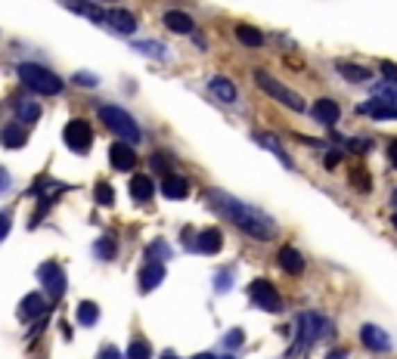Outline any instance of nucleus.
I'll list each match as a JSON object with an SVG mask.
<instances>
[{"instance_id":"obj_36","label":"nucleus","mask_w":397,"mask_h":359,"mask_svg":"<svg viewBox=\"0 0 397 359\" xmlns=\"http://www.w3.org/2000/svg\"><path fill=\"white\" fill-rule=\"evenodd\" d=\"M242 341H246V331H242V329H233L227 338H223V347H239Z\"/></svg>"},{"instance_id":"obj_38","label":"nucleus","mask_w":397,"mask_h":359,"mask_svg":"<svg viewBox=\"0 0 397 359\" xmlns=\"http://www.w3.org/2000/svg\"><path fill=\"white\" fill-rule=\"evenodd\" d=\"M152 168H155V170H168L171 168L168 152H155V155H152Z\"/></svg>"},{"instance_id":"obj_50","label":"nucleus","mask_w":397,"mask_h":359,"mask_svg":"<svg viewBox=\"0 0 397 359\" xmlns=\"http://www.w3.org/2000/svg\"><path fill=\"white\" fill-rule=\"evenodd\" d=\"M391 223H394V226H397V214H394V217H391Z\"/></svg>"},{"instance_id":"obj_22","label":"nucleus","mask_w":397,"mask_h":359,"mask_svg":"<svg viewBox=\"0 0 397 359\" xmlns=\"http://www.w3.org/2000/svg\"><path fill=\"white\" fill-rule=\"evenodd\" d=\"M130 195H134L137 202H152V195H155V183H152V177L137 174L134 180H130Z\"/></svg>"},{"instance_id":"obj_51","label":"nucleus","mask_w":397,"mask_h":359,"mask_svg":"<svg viewBox=\"0 0 397 359\" xmlns=\"http://www.w3.org/2000/svg\"><path fill=\"white\" fill-rule=\"evenodd\" d=\"M223 359H236V356H223Z\"/></svg>"},{"instance_id":"obj_20","label":"nucleus","mask_w":397,"mask_h":359,"mask_svg":"<svg viewBox=\"0 0 397 359\" xmlns=\"http://www.w3.org/2000/svg\"><path fill=\"white\" fill-rule=\"evenodd\" d=\"M335 71L350 84H369L373 81V71L363 69V65H354V62H335Z\"/></svg>"},{"instance_id":"obj_40","label":"nucleus","mask_w":397,"mask_h":359,"mask_svg":"<svg viewBox=\"0 0 397 359\" xmlns=\"http://www.w3.org/2000/svg\"><path fill=\"white\" fill-rule=\"evenodd\" d=\"M96 359H124V356H121V350H118V347H112V344H105V347L96 353Z\"/></svg>"},{"instance_id":"obj_37","label":"nucleus","mask_w":397,"mask_h":359,"mask_svg":"<svg viewBox=\"0 0 397 359\" xmlns=\"http://www.w3.org/2000/svg\"><path fill=\"white\" fill-rule=\"evenodd\" d=\"M75 84H78V87H96V75H90V71H78V75H75Z\"/></svg>"},{"instance_id":"obj_48","label":"nucleus","mask_w":397,"mask_h":359,"mask_svg":"<svg viewBox=\"0 0 397 359\" xmlns=\"http://www.w3.org/2000/svg\"><path fill=\"white\" fill-rule=\"evenodd\" d=\"M162 359H180V356H174V353H162Z\"/></svg>"},{"instance_id":"obj_46","label":"nucleus","mask_w":397,"mask_h":359,"mask_svg":"<svg viewBox=\"0 0 397 359\" xmlns=\"http://www.w3.org/2000/svg\"><path fill=\"white\" fill-rule=\"evenodd\" d=\"M326 359H348V353H345V350H332Z\"/></svg>"},{"instance_id":"obj_2","label":"nucleus","mask_w":397,"mask_h":359,"mask_svg":"<svg viewBox=\"0 0 397 359\" xmlns=\"http://www.w3.org/2000/svg\"><path fill=\"white\" fill-rule=\"evenodd\" d=\"M99 118L103 124L112 130L115 137H121V143H140L143 139V130L121 105H99Z\"/></svg>"},{"instance_id":"obj_39","label":"nucleus","mask_w":397,"mask_h":359,"mask_svg":"<svg viewBox=\"0 0 397 359\" xmlns=\"http://www.w3.org/2000/svg\"><path fill=\"white\" fill-rule=\"evenodd\" d=\"M230 285H233V282H230V270H221L214 276V288L217 291H230Z\"/></svg>"},{"instance_id":"obj_8","label":"nucleus","mask_w":397,"mask_h":359,"mask_svg":"<svg viewBox=\"0 0 397 359\" xmlns=\"http://www.w3.org/2000/svg\"><path fill=\"white\" fill-rule=\"evenodd\" d=\"M94 22L109 25V28H112V31H118V35H134V31H137V19H134V12L118 10V6H112V10H96V12H94Z\"/></svg>"},{"instance_id":"obj_18","label":"nucleus","mask_w":397,"mask_h":359,"mask_svg":"<svg viewBox=\"0 0 397 359\" xmlns=\"http://www.w3.org/2000/svg\"><path fill=\"white\" fill-rule=\"evenodd\" d=\"M62 189H65L62 183H56V180H47V177H44V180H37V183L31 186V192H35V195L41 198V208H44V211L50 208V204H53V198H56Z\"/></svg>"},{"instance_id":"obj_23","label":"nucleus","mask_w":397,"mask_h":359,"mask_svg":"<svg viewBox=\"0 0 397 359\" xmlns=\"http://www.w3.org/2000/svg\"><path fill=\"white\" fill-rule=\"evenodd\" d=\"M162 279H164V267H162V263H146V267L140 270V288L143 291L158 288V285H162Z\"/></svg>"},{"instance_id":"obj_31","label":"nucleus","mask_w":397,"mask_h":359,"mask_svg":"<svg viewBox=\"0 0 397 359\" xmlns=\"http://www.w3.org/2000/svg\"><path fill=\"white\" fill-rule=\"evenodd\" d=\"M134 50L137 53H146L149 59H168V50H164L162 44H155V41H137Z\"/></svg>"},{"instance_id":"obj_47","label":"nucleus","mask_w":397,"mask_h":359,"mask_svg":"<svg viewBox=\"0 0 397 359\" xmlns=\"http://www.w3.org/2000/svg\"><path fill=\"white\" fill-rule=\"evenodd\" d=\"M193 359H217V356H211V353H198V356H193Z\"/></svg>"},{"instance_id":"obj_29","label":"nucleus","mask_w":397,"mask_h":359,"mask_svg":"<svg viewBox=\"0 0 397 359\" xmlns=\"http://www.w3.org/2000/svg\"><path fill=\"white\" fill-rule=\"evenodd\" d=\"M236 37H239L246 46H261L264 44V35L257 28H251V25H236Z\"/></svg>"},{"instance_id":"obj_25","label":"nucleus","mask_w":397,"mask_h":359,"mask_svg":"<svg viewBox=\"0 0 397 359\" xmlns=\"http://www.w3.org/2000/svg\"><path fill=\"white\" fill-rule=\"evenodd\" d=\"M255 143H257V146H264V149H270L276 158H280L282 164H286V168H292V158L286 155V149L280 146V139H276V137H270V134H255Z\"/></svg>"},{"instance_id":"obj_35","label":"nucleus","mask_w":397,"mask_h":359,"mask_svg":"<svg viewBox=\"0 0 397 359\" xmlns=\"http://www.w3.org/2000/svg\"><path fill=\"white\" fill-rule=\"evenodd\" d=\"M350 186H354V189H360V192H369V174L363 168H357L354 174H350Z\"/></svg>"},{"instance_id":"obj_6","label":"nucleus","mask_w":397,"mask_h":359,"mask_svg":"<svg viewBox=\"0 0 397 359\" xmlns=\"http://www.w3.org/2000/svg\"><path fill=\"white\" fill-rule=\"evenodd\" d=\"M301 344H316V341H323V338H329L335 331V325H332V319L329 316H323V313H301Z\"/></svg>"},{"instance_id":"obj_10","label":"nucleus","mask_w":397,"mask_h":359,"mask_svg":"<svg viewBox=\"0 0 397 359\" xmlns=\"http://www.w3.org/2000/svg\"><path fill=\"white\" fill-rule=\"evenodd\" d=\"M223 245V236L221 229H202L198 236L189 238V248L196 251V254H217Z\"/></svg>"},{"instance_id":"obj_12","label":"nucleus","mask_w":397,"mask_h":359,"mask_svg":"<svg viewBox=\"0 0 397 359\" xmlns=\"http://www.w3.org/2000/svg\"><path fill=\"white\" fill-rule=\"evenodd\" d=\"M360 341L366 344L369 350H375V353H385V350L391 347V338H388L385 329H379V325H363V329H360Z\"/></svg>"},{"instance_id":"obj_7","label":"nucleus","mask_w":397,"mask_h":359,"mask_svg":"<svg viewBox=\"0 0 397 359\" xmlns=\"http://www.w3.org/2000/svg\"><path fill=\"white\" fill-rule=\"evenodd\" d=\"M62 139H65V146H69L71 152L84 155V152L94 146V130H90V124L84 121V118H71V121L65 124V130H62Z\"/></svg>"},{"instance_id":"obj_4","label":"nucleus","mask_w":397,"mask_h":359,"mask_svg":"<svg viewBox=\"0 0 397 359\" xmlns=\"http://www.w3.org/2000/svg\"><path fill=\"white\" fill-rule=\"evenodd\" d=\"M255 84H257V87H261L264 93H267V96H273L276 103H282L286 109L298 112V115H301V112H307V103H304V99L298 96L292 87H286V84H280L273 75H267V71L257 69V71H255Z\"/></svg>"},{"instance_id":"obj_26","label":"nucleus","mask_w":397,"mask_h":359,"mask_svg":"<svg viewBox=\"0 0 397 359\" xmlns=\"http://www.w3.org/2000/svg\"><path fill=\"white\" fill-rule=\"evenodd\" d=\"M373 99H379V103H385V105H391V109H397V81L375 84V87H373Z\"/></svg>"},{"instance_id":"obj_15","label":"nucleus","mask_w":397,"mask_h":359,"mask_svg":"<svg viewBox=\"0 0 397 359\" xmlns=\"http://www.w3.org/2000/svg\"><path fill=\"white\" fill-rule=\"evenodd\" d=\"M310 115H314L320 124H326V128H329V124L339 121L341 109H339V103H335V99H316V103L310 105Z\"/></svg>"},{"instance_id":"obj_33","label":"nucleus","mask_w":397,"mask_h":359,"mask_svg":"<svg viewBox=\"0 0 397 359\" xmlns=\"http://www.w3.org/2000/svg\"><path fill=\"white\" fill-rule=\"evenodd\" d=\"M94 251H96L99 261H112V257H115V242L105 236V238H99V242L94 245Z\"/></svg>"},{"instance_id":"obj_43","label":"nucleus","mask_w":397,"mask_h":359,"mask_svg":"<svg viewBox=\"0 0 397 359\" xmlns=\"http://www.w3.org/2000/svg\"><path fill=\"white\" fill-rule=\"evenodd\" d=\"M339 161H341V152H326V168L329 170H332Z\"/></svg>"},{"instance_id":"obj_19","label":"nucleus","mask_w":397,"mask_h":359,"mask_svg":"<svg viewBox=\"0 0 397 359\" xmlns=\"http://www.w3.org/2000/svg\"><path fill=\"white\" fill-rule=\"evenodd\" d=\"M50 310V304H47V295H28L22 301V307H19V316L22 319H37V316H44Z\"/></svg>"},{"instance_id":"obj_17","label":"nucleus","mask_w":397,"mask_h":359,"mask_svg":"<svg viewBox=\"0 0 397 359\" xmlns=\"http://www.w3.org/2000/svg\"><path fill=\"white\" fill-rule=\"evenodd\" d=\"M208 90L214 93L217 99H221V103H236V96H239V93H236V84L230 81V78H223V75H214V78H208Z\"/></svg>"},{"instance_id":"obj_32","label":"nucleus","mask_w":397,"mask_h":359,"mask_svg":"<svg viewBox=\"0 0 397 359\" xmlns=\"http://www.w3.org/2000/svg\"><path fill=\"white\" fill-rule=\"evenodd\" d=\"M96 319H99V307L94 301H84L81 307H78V322L81 325H94Z\"/></svg>"},{"instance_id":"obj_28","label":"nucleus","mask_w":397,"mask_h":359,"mask_svg":"<svg viewBox=\"0 0 397 359\" xmlns=\"http://www.w3.org/2000/svg\"><path fill=\"white\" fill-rule=\"evenodd\" d=\"M171 257V248H168V242H162V238H155V242L146 248V263H162V261H168Z\"/></svg>"},{"instance_id":"obj_27","label":"nucleus","mask_w":397,"mask_h":359,"mask_svg":"<svg viewBox=\"0 0 397 359\" xmlns=\"http://www.w3.org/2000/svg\"><path fill=\"white\" fill-rule=\"evenodd\" d=\"M16 118L22 124H35L37 118H41V105L28 103V99H19V103H16Z\"/></svg>"},{"instance_id":"obj_41","label":"nucleus","mask_w":397,"mask_h":359,"mask_svg":"<svg viewBox=\"0 0 397 359\" xmlns=\"http://www.w3.org/2000/svg\"><path fill=\"white\" fill-rule=\"evenodd\" d=\"M10 229H12V220H10V214H0V242H3V238L10 236Z\"/></svg>"},{"instance_id":"obj_16","label":"nucleus","mask_w":397,"mask_h":359,"mask_svg":"<svg viewBox=\"0 0 397 359\" xmlns=\"http://www.w3.org/2000/svg\"><path fill=\"white\" fill-rule=\"evenodd\" d=\"M25 143H28V130H25L22 124H3V128H0V146H6V149H22Z\"/></svg>"},{"instance_id":"obj_3","label":"nucleus","mask_w":397,"mask_h":359,"mask_svg":"<svg viewBox=\"0 0 397 359\" xmlns=\"http://www.w3.org/2000/svg\"><path fill=\"white\" fill-rule=\"evenodd\" d=\"M19 81H22L28 90L44 93V96H56V93H62V78L53 75V71L44 69V65H35V62L19 65Z\"/></svg>"},{"instance_id":"obj_14","label":"nucleus","mask_w":397,"mask_h":359,"mask_svg":"<svg viewBox=\"0 0 397 359\" xmlns=\"http://www.w3.org/2000/svg\"><path fill=\"white\" fill-rule=\"evenodd\" d=\"M357 115L375 118V121H397V109H391V105H385V103H379V99L360 103V105H357Z\"/></svg>"},{"instance_id":"obj_34","label":"nucleus","mask_w":397,"mask_h":359,"mask_svg":"<svg viewBox=\"0 0 397 359\" xmlns=\"http://www.w3.org/2000/svg\"><path fill=\"white\" fill-rule=\"evenodd\" d=\"M152 356V350H149V344L146 341H130V347H128V359H149Z\"/></svg>"},{"instance_id":"obj_44","label":"nucleus","mask_w":397,"mask_h":359,"mask_svg":"<svg viewBox=\"0 0 397 359\" xmlns=\"http://www.w3.org/2000/svg\"><path fill=\"white\" fill-rule=\"evenodd\" d=\"M388 161H391V168H397V139L388 143Z\"/></svg>"},{"instance_id":"obj_9","label":"nucleus","mask_w":397,"mask_h":359,"mask_svg":"<svg viewBox=\"0 0 397 359\" xmlns=\"http://www.w3.org/2000/svg\"><path fill=\"white\" fill-rule=\"evenodd\" d=\"M37 279H41V285H44V291H47L50 301H56V297L65 295V272H62V267H59L56 261L41 263V270H37Z\"/></svg>"},{"instance_id":"obj_21","label":"nucleus","mask_w":397,"mask_h":359,"mask_svg":"<svg viewBox=\"0 0 397 359\" xmlns=\"http://www.w3.org/2000/svg\"><path fill=\"white\" fill-rule=\"evenodd\" d=\"M164 25H168V31H174V35H189V31H193V19L180 10L164 12Z\"/></svg>"},{"instance_id":"obj_49","label":"nucleus","mask_w":397,"mask_h":359,"mask_svg":"<svg viewBox=\"0 0 397 359\" xmlns=\"http://www.w3.org/2000/svg\"><path fill=\"white\" fill-rule=\"evenodd\" d=\"M391 204H397V189L391 192Z\"/></svg>"},{"instance_id":"obj_11","label":"nucleus","mask_w":397,"mask_h":359,"mask_svg":"<svg viewBox=\"0 0 397 359\" xmlns=\"http://www.w3.org/2000/svg\"><path fill=\"white\" fill-rule=\"evenodd\" d=\"M109 164L115 170H134V164H137V152L130 149V143H112L109 146Z\"/></svg>"},{"instance_id":"obj_45","label":"nucleus","mask_w":397,"mask_h":359,"mask_svg":"<svg viewBox=\"0 0 397 359\" xmlns=\"http://www.w3.org/2000/svg\"><path fill=\"white\" fill-rule=\"evenodd\" d=\"M382 71H385L391 81H397V65H391V62H382Z\"/></svg>"},{"instance_id":"obj_30","label":"nucleus","mask_w":397,"mask_h":359,"mask_svg":"<svg viewBox=\"0 0 397 359\" xmlns=\"http://www.w3.org/2000/svg\"><path fill=\"white\" fill-rule=\"evenodd\" d=\"M94 198H96L99 208H112V204H115V189H112L109 183H96L94 186Z\"/></svg>"},{"instance_id":"obj_42","label":"nucleus","mask_w":397,"mask_h":359,"mask_svg":"<svg viewBox=\"0 0 397 359\" xmlns=\"http://www.w3.org/2000/svg\"><path fill=\"white\" fill-rule=\"evenodd\" d=\"M10 186H12L10 170H6V168H0V195H3V192H10Z\"/></svg>"},{"instance_id":"obj_13","label":"nucleus","mask_w":397,"mask_h":359,"mask_svg":"<svg viewBox=\"0 0 397 359\" xmlns=\"http://www.w3.org/2000/svg\"><path fill=\"white\" fill-rule=\"evenodd\" d=\"M162 195L171 198V202H180V198L189 195V180L180 174H168L162 180Z\"/></svg>"},{"instance_id":"obj_5","label":"nucleus","mask_w":397,"mask_h":359,"mask_svg":"<svg viewBox=\"0 0 397 359\" xmlns=\"http://www.w3.org/2000/svg\"><path fill=\"white\" fill-rule=\"evenodd\" d=\"M248 297L255 307L267 310V313H280L282 310V297H280V291L273 288L270 279H255V282L248 285Z\"/></svg>"},{"instance_id":"obj_1","label":"nucleus","mask_w":397,"mask_h":359,"mask_svg":"<svg viewBox=\"0 0 397 359\" xmlns=\"http://www.w3.org/2000/svg\"><path fill=\"white\" fill-rule=\"evenodd\" d=\"M208 204H211L214 211H221L227 220H233V223L239 226L246 236H251V238L270 242V238L276 236L273 217H267L261 208H255V204H246V202H239V198H233L230 192H223V189H208Z\"/></svg>"},{"instance_id":"obj_24","label":"nucleus","mask_w":397,"mask_h":359,"mask_svg":"<svg viewBox=\"0 0 397 359\" xmlns=\"http://www.w3.org/2000/svg\"><path fill=\"white\" fill-rule=\"evenodd\" d=\"M280 267L286 272H292V276H301L304 272V257L298 254L295 248H282L280 251Z\"/></svg>"}]
</instances>
